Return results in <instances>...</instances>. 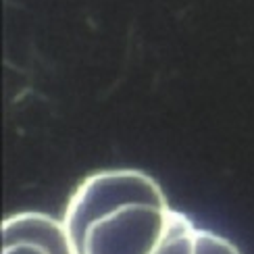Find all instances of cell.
I'll return each instance as SVG.
<instances>
[{
  "instance_id": "obj_1",
  "label": "cell",
  "mask_w": 254,
  "mask_h": 254,
  "mask_svg": "<svg viewBox=\"0 0 254 254\" xmlns=\"http://www.w3.org/2000/svg\"><path fill=\"white\" fill-rule=\"evenodd\" d=\"M198 227L163 202H123L83 225L71 240L77 254H194Z\"/></svg>"
},
{
  "instance_id": "obj_2",
  "label": "cell",
  "mask_w": 254,
  "mask_h": 254,
  "mask_svg": "<svg viewBox=\"0 0 254 254\" xmlns=\"http://www.w3.org/2000/svg\"><path fill=\"white\" fill-rule=\"evenodd\" d=\"M167 200L163 188L148 173L137 169H109L98 171L75 188L71 194L63 223L69 236L90 223L104 210L123 202H163Z\"/></svg>"
},
{
  "instance_id": "obj_3",
  "label": "cell",
  "mask_w": 254,
  "mask_h": 254,
  "mask_svg": "<svg viewBox=\"0 0 254 254\" xmlns=\"http://www.w3.org/2000/svg\"><path fill=\"white\" fill-rule=\"evenodd\" d=\"M2 254H77V250L63 219L23 210L2 221Z\"/></svg>"
},
{
  "instance_id": "obj_4",
  "label": "cell",
  "mask_w": 254,
  "mask_h": 254,
  "mask_svg": "<svg viewBox=\"0 0 254 254\" xmlns=\"http://www.w3.org/2000/svg\"><path fill=\"white\" fill-rule=\"evenodd\" d=\"M194 254H242V252L234 242H229L227 238L219 236L210 229L198 227Z\"/></svg>"
}]
</instances>
